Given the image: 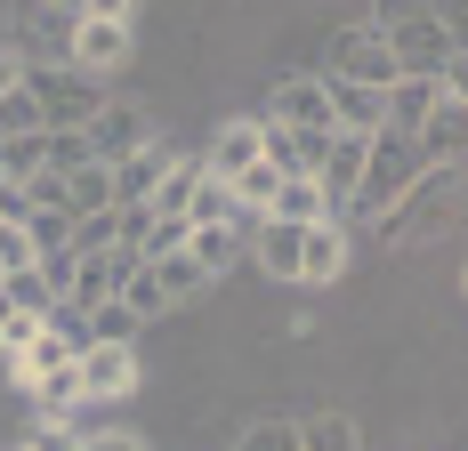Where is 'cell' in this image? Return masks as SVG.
<instances>
[{
    "label": "cell",
    "instance_id": "6da1fadb",
    "mask_svg": "<svg viewBox=\"0 0 468 451\" xmlns=\"http://www.w3.org/2000/svg\"><path fill=\"white\" fill-rule=\"evenodd\" d=\"M372 33L388 41V57L404 65V73H461V33H452V16L444 8H420V0H379L372 8Z\"/></svg>",
    "mask_w": 468,
    "mask_h": 451
},
{
    "label": "cell",
    "instance_id": "7a4b0ae2",
    "mask_svg": "<svg viewBox=\"0 0 468 451\" xmlns=\"http://www.w3.org/2000/svg\"><path fill=\"white\" fill-rule=\"evenodd\" d=\"M379 218V242H436V234H452V218H461V162H428L420 178L404 185V194H388V210H372Z\"/></svg>",
    "mask_w": 468,
    "mask_h": 451
},
{
    "label": "cell",
    "instance_id": "3957f363",
    "mask_svg": "<svg viewBox=\"0 0 468 451\" xmlns=\"http://www.w3.org/2000/svg\"><path fill=\"white\" fill-rule=\"evenodd\" d=\"M25 97L41 105L48 130H81L97 105H105V81L81 73V65H65V57H25Z\"/></svg>",
    "mask_w": 468,
    "mask_h": 451
},
{
    "label": "cell",
    "instance_id": "277c9868",
    "mask_svg": "<svg viewBox=\"0 0 468 451\" xmlns=\"http://www.w3.org/2000/svg\"><path fill=\"white\" fill-rule=\"evenodd\" d=\"M420 170L428 162H420V145L404 130H372V153H364V178H356V202H347V210H364V218L388 210V194H404Z\"/></svg>",
    "mask_w": 468,
    "mask_h": 451
},
{
    "label": "cell",
    "instance_id": "5b68a950",
    "mask_svg": "<svg viewBox=\"0 0 468 451\" xmlns=\"http://www.w3.org/2000/svg\"><path fill=\"white\" fill-rule=\"evenodd\" d=\"M324 73H331V81H364V89H388L404 65L388 57V41H379L372 25H339V33L324 41Z\"/></svg>",
    "mask_w": 468,
    "mask_h": 451
},
{
    "label": "cell",
    "instance_id": "8992f818",
    "mask_svg": "<svg viewBox=\"0 0 468 451\" xmlns=\"http://www.w3.org/2000/svg\"><path fill=\"white\" fill-rule=\"evenodd\" d=\"M73 379H81L90 404H122V395L138 387V347H130V339H90V347L73 355Z\"/></svg>",
    "mask_w": 468,
    "mask_h": 451
},
{
    "label": "cell",
    "instance_id": "52a82bcc",
    "mask_svg": "<svg viewBox=\"0 0 468 451\" xmlns=\"http://www.w3.org/2000/svg\"><path fill=\"white\" fill-rule=\"evenodd\" d=\"M364 153H372V137L364 130H331L324 137V153H315V194L331 202V218H347V202H356V178H364Z\"/></svg>",
    "mask_w": 468,
    "mask_h": 451
},
{
    "label": "cell",
    "instance_id": "ba28073f",
    "mask_svg": "<svg viewBox=\"0 0 468 451\" xmlns=\"http://www.w3.org/2000/svg\"><path fill=\"white\" fill-rule=\"evenodd\" d=\"M145 137H154V113H145V105H130V97H105L90 121H81L90 162H122V153H138Z\"/></svg>",
    "mask_w": 468,
    "mask_h": 451
},
{
    "label": "cell",
    "instance_id": "9c48e42d",
    "mask_svg": "<svg viewBox=\"0 0 468 451\" xmlns=\"http://www.w3.org/2000/svg\"><path fill=\"white\" fill-rule=\"evenodd\" d=\"M267 121L275 130H299V137H331V97H324V73H299V81H275L267 97Z\"/></svg>",
    "mask_w": 468,
    "mask_h": 451
},
{
    "label": "cell",
    "instance_id": "30bf717a",
    "mask_svg": "<svg viewBox=\"0 0 468 451\" xmlns=\"http://www.w3.org/2000/svg\"><path fill=\"white\" fill-rule=\"evenodd\" d=\"M339 274H347V226L339 218H307L299 226V282L324 290V282H339Z\"/></svg>",
    "mask_w": 468,
    "mask_h": 451
},
{
    "label": "cell",
    "instance_id": "8fae6325",
    "mask_svg": "<svg viewBox=\"0 0 468 451\" xmlns=\"http://www.w3.org/2000/svg\"><path fill=\"white\" fill-rule=\"evenodd\" d=\"M130 57V25H97V16H73V41H65V65H81V73H113Z\"/></svg>",
    "mask_w": 468,
    "mask_h": 451
},
{
    "label": "cell",
    "instance_id": "7c38bea8",
    "mask_svg": "<svg viewBox=\"0 0 468 451\" xmlns=\"http://www.w3.org/2000/svg\"><path fill=\"white\" fill-rule=\"evenodd\" d=\"M170 153H178L170 137H145L138 153H122V162H105V178H113V210H122V202H145V194H154V178L170 170Z\"/></svg>",
    "mask_w": 468,
    "mask_h": 451
},
{
    "label": "cell",
    "instance_id": "4fadbf2b",
    "mask_svg": "<svg viewBox=\"0 0 468 451\" xmlns=\"http://www.w3.org/2000/svg\"><path fill=\"white\" fill-rule=\"evenodd\" d=\"M250 258L275 282H299V226L291 218H250Z\"/></svg>",
    "mask_w": 468,
    "mask_h": 451
},
{
    "label": "cell",
    "instance_id": "5bb4252c",
    "mask_svg": "<svg viewBox=\"0 0 468 451\" xmlns=\"http://www.w3.org/2000/svg\"><path fill=\"white\" fill-rule=\"evenodd\" d=\"M250 162H259V113L227 121V130L210 137V153H202V170H210V178H242Z\"/></svg>",
    "mask_w": 468,
    "mask_h": 451
},
{
    "label": "cell",
    "instance_id": "9a60e30c",
    "mask_svg": "<svg viewBox=\"0 0 468 451\" xmlns=\"http://www.w3.org/2000/svg\"><path fill=\"white\" fill-rule=\"evenodd\" d=\"M145 274H154V290H162V307H186V299H202V290H210V274L194 267L186 250H170V258H145Z\"/></svg>",
    "mask_w": 468,
    "mask_h": 451
},
{
    "label": "cell",
    "instance_id": "2e32d148",
    "mask_svg": "<svg viewBox=\"0 0 468 451\" xmlns=\"http://www.w3.org/2000/svg\"><path fill=\"white\" fill-rule=\"evenodd\" d=\"M186 258L210 274V282H218V274L242 258V226H186Z\"/></svg>",
    "mask_w": 468,
    "mask_h": 451
},
{
    "label": "cell",
    "instance_id": "e0dca14e",
    "mask_svg": "<svg viewBox=\"0 0 468 451\" xmlns=\"http://www.w3.org/2000/svg\"><path fill=\"white\" fill-rule=\"evenodd\" d=\"M259 218H291V226H307V218H331V202L315 194V178H282L275 194H267V210Z\"/></svg>",
    "mask_w": 468,
    "mask_h": 451
},
{
    "label": "cell",
    "instance_id": "ac0fdd59",
    "mask_svg": "<svg viewBox=\"0 0 468 451\" xmlns=\"http://www.w3.org/2000/svg\"><path fill=\"white\" fill-rule=\"evenodd\" d=\"M299 451H364V435L347 411H315V419H299Z\"/></svg>",
    "mask_w": 468,
    "mask_h": 451
},
{
    "label": "cell",
    "instance_id": "d6986e66",
    "mask_svg": "<svg viewBox=\"0 0 468 451\" xmlns=\"http://www.w3.org/2000/svg\"><path fill=\"white\" fill-rule=\"evenodd\" d=\"M0 299H8L16 315H33V322H41L48 307H57V290L41 282V267H8V274H0Z\"/></svg>",
    "mask_w": 468,
    "mask_h": 451
},
{
    "label": "cell",
    "instance_id": "ffe728a7",
    "mask_svg": "<svg viewBox=\"0 0 468 451\" xmlns=\"http://www.w3.org/2000/svg\"><path fill=\"white\" fill-rule=\"evenodd\" d=\"M65 210H73V218H81V210H113V178H105V162L65 170Z\"/></svg>",
    "mask_w": 468,
    "mask_h": 451
},
{
    "label": "cell",
    "instance_id": "44dd1931",
    "mask_svg": "<svg viewBox=\"0 0 468 451\" xmlns=\"http://www.w3.org/2000/svg\"><path fill=\"white\" fill-rule=\"evenodd\" d=\"M33 170H48V130H25V137H0V178H33Z\"/></svg>",
    "mask_w": 468,
    "mask_h": 451
},
{
    "label": "cell",
    "instance_id": "7402d4cb",
    "mask_svg": "<svg viewBox=\"0 0 468 451\" xmlns=\"http://www.w3.org/2000/svg\"><path fill=\"white\" fill-rule=\"evenodd\" d=\"M25 242H33V258L73 250V210H25Z\"/></svg>",
    "mask_w": 468,
    "mask_h": 451
},
{
    "label": "cell",
    "instance_id": "603a6c76",
    "mask_svg": "<svg viewBox=\"0 0 468 451\" xmlns=\"http://www.w3.org/2000/svg\"><path fill=\"white\" fill-rule=\"evenodd\" d=\"M138 330H145V322L130 315L122 299H105V307H90V315H81V347H90V339H130V347H138Z\"/></svg>",
    "mask_w": 468,
    "mask_h": 451
},
{
    "label": "cell",
    "instance_id": "cb8c5ba5",
    "mask_svg": "<svg viewBox=\"0 0 468 451\" xmlns=\"http://www.w3.org/2000/svg\"><path fill=\"white\" fill-rule=\"evenodd\" d=\"M234 451H299V419H250Z\"/></svg>",
    "mask_w": 468,
    "mask_h": 451
},
{
    "label": "cell",
    "instance_id": "d4e9b609",
    "mask_svg": "<svg viewBox=\"0 0 468 451\" xmlns=\"http://www.w3.org/2000/svg\"><path fill=\"white\" fill-rule=\"evenodd\" d=\"M25 130H48V121H41V105L25 97V81H16V89L0 97V137H25Z\"/></svg>",
    "mask_w": 468,
    "mask_h": 451
},
{
    "label": "cell",
    "instance_id": "484cf974",
    "mask_svg": "<svg viewBox=\"0 0 468 451\" xmlns=\"http://www.w3.org/2000/svg\"><path fill=\"white\" fill-rule=\"evenodd\" d=\"M73 250L90 258V250H113V210H81L73 218Z\"/></svg>",
    "mask_w": 468,
    "mask_h": 451
},
{
    "label": "cell",
    "instance_id": "4316f807",
    "mask_svg": "<svg viewBox=\"0 0 468 451\" xmlns=\"http://www.w3.org/2000/svg\"><path fill=\"white\" fill-rule=\"evenodd\" d=\"M81 162H90L81 130H48V170H81Z\"/></svg>",
    "mask_w": 468,
    "mask_h": 451
},
{
    "label": "cell",
    "instance_id": "83f0119b",
    "mask_svg": "<svg viewBox=\"0 0 468 451\" xmlns=\"http://www.w3.org/2000/svg\"><path fill=\"white\" fill-rule=\"evenodd\" d=\"M73 16H97V25H130L138 0H73Z\"/></svg>",
    "mask_w": 468,
    "mask_h": 451
},
{
    "label": "cell",
    "instance_id": "f1b7e54d",
    "mask_svg": "<svg viewBox=\"0 0 468 451\" xmlns=\"http://www.w3.org/2000/svg\"><path fill=\"white\" fill-rule=\"evenodd\" d=\"M33 451H81V435H73L65 419H41V427H33Z\"/></svg>",
    "mask_w": 468,
    "mask_h": 451
},
{
    "label": "cell",
    "instance_id": "f546056e",
    "mask_svg": "<svg viewBox=\"0 0 468 451\" xmlns=\"http://www.w3.org/2000/svg\"><path fill=\"white\" fill-rule=\"evenodd\" d=\"M81 451H145V444L130 435V427H90V435H81Z\"/></svg>",
    "mask_w": 468,
    "mask_h": 451
},
{
    "label": "cell",
    "instance_id": "4dcf8cb0",
    "mask_svg": "<svg viewBox=\"0 0 468 451\" xmlns=\"http://www.w3.org/2000/svg\"><path fill=\"white\" fill-rule=\"evenodd\" d=\"M25 330H33V315H16V307L0 299V355H16V347H25Z\"/></svg>",
    "mask_w": 468,
    "mask_h": 451
},
{
    "label": "cell",
    "instance_id": "1f68e13d",
    "mask_svg": "<svg viewBox=\"0 0 468 451\" xmlns=\"http://www.w3.org/2000/svg\"><path fill=\"white\" fill-rule=\"evenodd\" d=\"M16 81H25V48H8V41H0V97L16 89Z\"/></svg>",
    "mask_w": 468,
    "mask_h": 451
},
{
    "label": "cell",
    "instance_id": "d6a6232c",
    "mask_svg": "<svg viewBox=\"0 0 468 451\" xmlns=\"http://www.w3.org/2000/svg\"><path fill=\"white\" fill-rule=\"evenodd\" d=\"M48 8H65V16H73V0H48Z\"/></svg>",
    "mask_w": 468,
    "mask_h": 451
},
{
    "label": "cell",
    "instance_id": "836d02e7",
    "mask_svg": "<svg viewBox=\"0 0 468 451\" xmlns=\"http://www.w3.org/2000/svg\"><path fill=\"white\" fill-rule=\"evenodd\" d=\"M16 451H33V444H16Z\"/></svg>",
    "mask_w": 468,
    "mask_h": 451
},
{
    "label": "cell",
    "instance_id": "e575fe53",
    "mask_svg": "<svg viewBox=\"0 0 468 451\" xmlns=\"http://www.w3.org/2000/svg\"><path fill=\"white\" fill-rule=\"evenodd\" d=\"M0 274H8V267H0Z\"/></svg>",
    "mask_w": 468,
    "mask_h": 451
},
{
    "label": "cell",
    "instance_id": "d590c367",
    "mask_svg": "<svg viewBox=\"0 0 468 451\" xmlns=\"http://www.w3.org/2000/svg\"><path fill=\"white\" fill-rule=\"evenodd\" d=\"M0 451H8V444H0Z\"/></svg>",
    "mask_w": 468,
    "mask_h": 451
}]
</instances>
